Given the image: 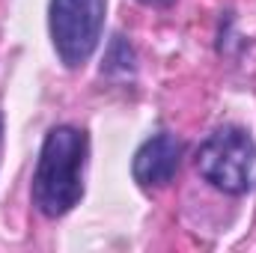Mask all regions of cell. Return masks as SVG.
<instances>
[{"label":"cell","instance_id":"4","mask_svg":"<svg viewBox=\"0 0 256 253\" xmlns=\"http://www.w3.org/2000/svg\"><path fill=\"white\" fill-rule=\"evenodd\" d=\"M182 164V140L170 131L152 134L131 161V176L140 188H167Z\"/></svg>","mask_w":256,"mask_h":253},{"label":"cell","instance_id":"6","mask_svg":"<svg viewBox=\"0 0 256 253\" xmlns=\"http://www.w3.org/2000/svg\"><path fill=\"white\" fill-rule=\"evenodd\" d=\"M140 6H149V9H170L176 0H137Z\"/></svg>","mask_w":256,"mask_h":253},{"label":"cell","instance_id":"5","mask_svg":"<svg viewBox=\"0 0 256 253\" xmlns=\"http://www.w3.org/2000/svg\"><path fill=\"white\" fill-rule=\"evenodd\" d=\"M122 72V74H134V51L126 42V36H114V45L108 51V63L102 66V72L114 74V72Z\"/></svg>","mask_w":256,"mask_h":253},{"label":"cell","instance_id":"7","mask_svg":"<svg viewBox=\"0 0 256 253\" xmlns=\"http://www.w3.org/2000/svg\"><path fill=\"white\" fill-rule=\"evenodd\" d=\"M0 143H3V114H0Z\"/></svg>","mask_w":256,"mask_h":253},{"label":"cell","instance_id":"2","mask_svg":"<svg viewBox=\"0 0 256 253\" xmlns=\"http://www.w3.org/2000/svg\"><path fill=\"white\" fill-rule=\"evenodd\" d=\"M202 182L230 196H244L256 182V143L242 126H218L196 149Z\"/></svg>","mask_w":256,"mask_h":253},{"label":"cell","instance_id":"1","mask_svg":"<svg viewBox=\"0 0 256 253\" xmlns=\"http://www.w3.org/2000/svg\"><path fill=\"white\" fill-rule=\"evenodd\" d=\"M90 137L78 126H54L39 149L30 196L42 218L57 220L84 200Z\"/></svg>","mask_w":256,"mask_h":253},{"label":"cell","instance_id":"3","mask_svg":"<svg viewBox=\"0 0 256 253\" xmlns=\"http://www.w3.org/2000/svg\"><path fill=\"white\" fill-rule=\"evenodd\" d=\"M108 0H51L48 33L66 68H84L96 54L104 30Z\"/></svg>","mask_w":256,"mask_h":253}]
</instances>
